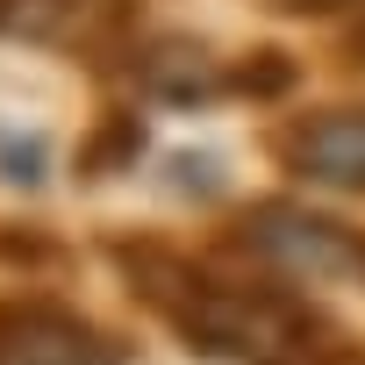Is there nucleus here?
<instances>
[{"mask_svg": "<svg viewBox=\"0 0 365 365\" xmlns=\"http://www.w3.org/2000/svg\"><path fill=\"white\" fill-rule=\"evenodd\" d=\"M101 258L115 265L122 294L201 365H351L358 351L329 308L265 272H230L215 251L194 258L150 230H101Z\"/></svg>", "mask_w": 365, "mask_h": 365, "instance_id": "f257e3e1", "label": "nucleus"}, {"mask_svg": "<svg viewBox=\"0 0 365 365\" xmlns=\"http://www.w3.org/2000/svg\"><path fill=\"white\" fill-rule=\"evenodd\" d=\"M215 258L279 287H365V230L294 194L237 201L215 230Z\"/></svg>", "mask_w": 365, "mask_h": 365, "instance_id": "f03ea898", "label": "nucleus"}, {"mask_svg": "<svg viewBox=\"0 0 365 365\" xmlns=\"http://www.w3.org/2000/svg\"><path fill=\"white\" fill-rule=\"evenodd\" d=\"M0 365H136V344L51 287L0 294Z\"/></svg>", "mask_w": 365, "mask_h": 365, "instance_id": "7ed1b4c3", "label": "nucleus"}, {"mask_svg": "<svg viewBox=\"0 0 365 365\" xmlns=\"http://www.w3.org/2000/svg\"><path fill=\"white\" fill-rule=\"evenodd\" d=\"M265 158L308 194H365V101L294 108L265 122Z\"/></svg>", "mask_w": 365, "mask_h": 365, "instance_id": "20e7f679", "label": "nucleus"}, {"mask_svg": "<svg viewBox=\"0 0 365 365\" xmlns=\"http://www.w3.org/2000/svg\"><path fill=\"white\" fill-rule=\"evenodd\" d=\"M0 43H36L86 72H122L136 51V0H0Z\"/></svg>", "mask_w": 365, "mask_h": 365, "instance_id": "39448f33", "label": "nucleus"}, {"mask_svg": "<svg viewBox=\"0 0 365 365\" xmlns=\"http://www.w3.org/2000/svg\"><path fill=\"white\" fill-rule=\"evenodd\" d=\"M129 86L150 101V108H179V115H201L215 101H230V58H215L201 36H136V51L122 58Z\"/></svg>", "mask_w": 365, "mask_h": 365, "instance_id": "423d86ee", "label": "nucleus"}, {"mask_svg": "<svg viewBox=\"0 0 365 365\" xmlns=\"http://www.w3.org/2000/svg\"><path fill=\"white\" fill-rule=\"evenodd\" d=\"M143 158H150V115L136 101H108L72 143V179L79 187H108V179H129Z\"/></svg>", "mask_w": 365, "mask_h": 365, "instance_id": "0eeeda50", "label": "nucleus"}, {"mask_svg": "<svg viewBox=\"0 0 365 365\" xmlns=\"http://www.w3.org/2000/svg\"><path fill=\"white\" fill-rule=\"evenodd\" d=\"M301 86V58L287 43H251V51H230V101H251V108H279L294 101Z\"/></svg>", "mask_w": 365, "mask_h": 365, "instance_id": "6e6552de", "label": "nucleus"}, {"mask_svg": "<svg viewBox=\"0 0 365 365\" xmlns=\"http://www.w3.org/2000/svg\"><path fill=\"white\" fill-rule=\"evenodd\" d=\"M165 194L179 201H222L230 194V158L222 150H165Z\"/></svg>", "mask_w": 365, "mask_h": 365, "instance_id": "1a4fd4ad", "label": "nucleus"}, {"mask_svg": "<svg viewBox=\"0 0 365 365\" xmlns=\"http://www.w3.org/2000/svg\"><path fill=\"white\" fill-rule=\"evenodd\" d=\"M0 265H22V287H29V272L72 265V244L51 237V230H36V222H0Z\"/></svg>", "mask_w": 365, "mask_h": 365, "instance_id": "9d476101", "label": "nucleus"}, {"mask_svg": "<svg viewBox=\"0 0 365 365\" xmlns=\"http://www.w3.org/2000/svg\"><path fill=\"white\" fill-rule=\"evenodd\" d=\"M0 179L22 194H36L51 179V136L43 129H0Z\"/></svg>", "mask_w": 365, "mask_h": 365, "instance_id": "9b49d317", "label": "nucleus"}, {"mask_svg": "<svg viewBox=\"0 0 365 365\" xmlns=\"http://www.w3.org/2000/svg\"><path fill=\"white\" fill-rule=\"evenodd\" d=\"M329 58H336L344 72H365V8H358V15H344V29H336Z\"/></svg>", "mask_w": 365, "mask_h": 365, "instance_id": "f8f14e48", "label": "nucleus"}, {"mask_svg": "<svg viewBox=\"0 0 365 365\" xmlns=\"http://www.w3.org/2000/svg\"><path fill=\"white\" fill-rule=\"evenodd\" d=\"M258 8H272V15H301V22H322V15H358L365 0H258Z\"/></svg>", "mask_w": 365, "mask_h": 365, "instance_id": "ddd939ff", "label": "nucleus"}, {"mask_svg": "<svg viewBox=\"0 0 365 365\" xmlns=\"http://www.w3.org/2000/svg\"><path fill=\"white\" fill-rule=\"evenodd\" d=\"M351 365H365V344H358V351H351Z\"/></svg>", "mask_w": 365, "mask_h": 365, "instance_id": "4468645a", "label": "nucleus"}]
</instances>
